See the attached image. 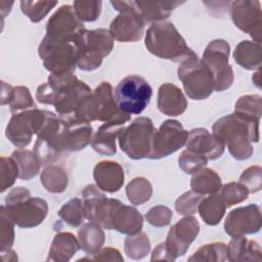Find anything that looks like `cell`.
<instances>
[{
  "label": "cell",
  "instance_id": "d590c367",
  "mask_svg": "<svg viewBox=\"0 0 262 262\" xmlns=\"http://www.w3.org/2000/svg\"><path fill=\"white\" fill-rule=\"evenodd\" d=\"M227 260V246L224 243L215 242L202 246L189 258L188 261L223 262Z\"/></svg>",
  "mask_w": 262,
  "mask_h": 262
},
{
  "label": "cell",
  "instance_id": "5bb4252c",
  "mask_svg": "<svg viewBox=\"0 0 262 262\" xmlns=\"http://www.w3.org/2000/svg\"><path fill=\"white\" fill-rule=\"evenodd\" d=\"M230 15L233 24L241 31L249 34L254 42L261 43L262 13L257 0H237L231 3Z\"/></svg>",
  "mask_w": 262,
  "mask_h": 262
},
{
  "label": "cell",
  "instance_id": "8992f818",
  "mask_svg": "<svg viewBox=\"0 0 262 262\" xmlns=\"http://www.w3.org/2000/svg\"><path fill=\"white\" fill-rule=\"evenodd\" d=\"M79 34L74 38L57 37L48 34L44 36L38 46V54L48 72L51 74L75 73L79 52Z\"/></svg>",
  "mask_w": 262,
  "mask_h": 262
},
{
  "label": "cell",
  "instance_id": "277c9868",
  "mask_svg": "<svg viewBox=\"0 0 262 262\" xmlns=\"http://www.w3.org/2000/svg\"><path fill=\"white\" fill-rule=\"evenodd\" d=\"M144 44L151 54L174 62H182L196 55L175 26L169 21L151 24L145 33Z\"/></svg>",
  "mask_w": 262,
  "mask_h": 262
},
{
  "label": "cell",
  "instance_id": "f1b7e54d",
  "mask_svg": "<svg viewBox=\"0 0 262 262\" xmlns=\"http://www.w3.org/2000/svg\"><path fill=\"white\" fill-rule=\"evenodd\" d=\"M78 239L81 249L85 253L94 255L102 248L105 235L102 227L98 223L89 221L84 223L78 230Z\"/></svg>",
  "mask_w": 262,
  "mask_h": 262
},
{
  "label": "cell",
  "instance_id": "bcb514c9",
  "mask_svg": "<svg viewBox=\"0 0 262 262\" xmlns=\"http://www.w3.org/2000/svg\"><path fill=\"white\" fill-rule=\"evenodd\" d=\"M14 222L9 218L4 209L0 208V250L10 249L14 242Z\"/></svg>",
  "mask_w": 262,
  "mask_h": 262
},
{
  "label": "cell",
  "instance_id": "4316f807",
  "mask_svg": "<svg viewBox=\"0 0 262 262\" xmlns=\"http://www.w3.org/2000/svg\"><path fill=\"white\" fill-rule=\"evenodd\" d=\"M183 3L184 1H135V6L145 23L155 24L164 21Z\"/></svg>",
  "mask_w": 262,
  "mask_h": 262
},
{
  "label": "cell",
  "instance_id": "8d00e7d4",
  "mask_svg": "<svg viewBox=\"0 0 262 262\" xmlns=\"http://www.w3.org/2000/svg\"><path fill=\"white\" fill-rule=\"evenodd\" d=\"M124 250L131 259L140 260L144 258L150 251V242L147 234L140 231L128 235L124 242Z\"/></svg>",
  "mask_w": 262,
  "mask_h": 262
},
{
  "label": "cell",
  "instance_id": "d6a6232c",
  "mask_svg": "<svg viewBox=\"0 0 262 262\" xmlns=\"http://www.w3.org/2000/svg\"><path fill=\"white\" fill-rule=\"evenodd\" d=\"M11 157L17 163L19 171L18 178L21 180H30L40 172L42 165L34 151L25 148H17L11 154Z\"/></svg>",
  "mask_w": 262,
  "mask_h": 262
},
{
  "label": "cell",
  "instance_id": "f5cc1de1",
  "mask_svg": "<svg viewBox=\"0 0 262 262\" xmlns=\"http://www.w3.org/2000/svg\"><path fill=\"white\" fill-rule=\"evenodd\" d=\"M1 256H2L3 261H5V262H7V261H17V255L11 248L1 251Z\"/></svg>",
  "mask_w": 262,
  "mask_h": 262
},
{
  "label": "cell",
  "instance_id": "d6986e66",
  "mask_svg": "<svg viewBox=\"0 0 262 262\" xmlns=\"http://www.w3.org/2000/svg\"><path fill=\"white\" fill-rule=\"evenodd\" d=\"M98 100V117L97 121L104 123H116L119 125H125L130 121L131 116L122 112L114 97L113 86L108 82H101L93 90Z\"/></svg>",
  "mask_w": 262,
  "mask_h": 262
},
{
  "label": "cell",
  "instance_id": "3957f363",
  "mask_svg": "<svg viewBox=\"0 0 262 262\" xmlns=\"http://www.w3.org/2000/svg\"><path fill=\"white\" fill-rule=\"evenodd\" d=\"M212 134L227 146L235 160L244 161L253 155L252 142L259 141V123L245 120L233 113L218 119L212 126Z\"/></svg>",
  "mask_w": 262,
  "mask_h": 262
},
{
  "label": "cell",
  "instance_id": "44dd1931",
  "mask_svg": "<svg viewBox=\"0 0 262 262\" xmlns=\"http://www.w3.org/2000/svg\"><path fill=\"white\" fill-rule=\"evenodd\" d=\"M142 227L143 217L139 211L120 201L112 213L107 229H114L121 233L131 235L140 232Z\"/></svg>",
  "mask_w": 262,
  "mask_h": 262
},
{
  "label": "cell",
  "instance_id": "52a82bcc",
  "mask_svg": "<svg viewBox=\"0 0 262 262\" xmlns=\"http://www.w3.org/2000/svg\"><path fill=\"white\" fill-rule=\"evenodd\" d=\"M113 47L114 38L108 30L84 29L78 36L77 67L87 72L98 69L103 58L112 52Z\"/></svg>",
  "mask_w": 262,
  "mask_h": 262
},
{
  "label": "cell",
  "instance_id": "30bf717a",
  "mask_svg": "<svg viewBox=\"0 0 262 262\" xmlns=\"http://www.w3.org/2000/svg\"><path fill=\"white\" fill-rule=\"evenodd\" d=\"M152 89L141 76L131 75L119 82L114 90L118 107L128 115L141 114L150 101Z\"/></svg>",
  "mask_w": 262,
  "mask_h": 262
},
{
  "label": "cell",
  "instance_id": "e0dca14e",
  "mask_svg": "<svg viewBox=\"0 0 262 262\" xmlns=\"http://www.w3.org/2000/svg\"><path fill=\"white\" fill-rule=\"evenodd\" d=\"M145 21L137 11L135 1H132L128 10L120 12L110 25V33L114 40L119 42H136L140 40L144 33Z\"/></svg>",
  "mask_w": 262,
  "mask_h": 262
},
{
  "label": "cell",
  "instance_id": "1f68e13d",
  "mask_svg": "<svg viewBox=\"0 0 262 262\" xmlns=\"http://www.w3.org/2000/svg\"><path fill=\"white\" fill-rule=\"evenodd\" d=\"M40 181L44 188L52 193L63 192L68 187V174L66 171L56 165H48L40 174Z\"/></svg>",
  "mask_w": 262,
  "mask_h": 262
},
{
  "label": "cell",
  "instance_id": "ac0fdd59",
  "mask_svg": "<svg viewBox=\"0 0 262 262\" xmlns=\"http://www.w3.org/2000/svg\"><path fill=\"white\" fill-rule=\"evenodd\" d=\"M84 29V24L76 15L74 7L69 4L61 5L46 24V34L57 37L74 38Z\"/></svg>",
  "mask_w": 262,
  "mask_h": 262
},
{
  "label": "cell",
  "instance_id": "7402d4cb",
  "mask_svg": "<svg viewBox=\"0 0 262 262\" xmlns=\"http://www.w3.org/2000/svg\"><path fill=\"white\" fill-rule=\"evenodd\" d=\"M95 184L104 192L114 193L121 189L125 181L123 167L115 161H101L93 170Z\"/></svg>",
  "mask_w": 262,
  "mask_h": 262
},
{
  "label": "cell",
  "instance_id": "cb8c5ba5",
  "mask_svg": "<svg viewBox=\"0 0 262 262\" xmlns=\"http://www.w3.org/2000/svg\"><path fill=\"white\" fill-rule=\"evenodd\" d=\"M227 260L231 262L258 261L262 260L261 246L254 239L245 235L232 236L227 245Z\"/></svg>",
  "mask_w": 262,
  "mask_h": 262
},
{
  "label": "cell",
  "instance_id": "f907efd6",
  "mask_svg": "<svg viewBox=\"0 0 262 262\" xmlns=\"http://www.w3.org/2000/svg\"><path fill=\"white\" fill-rule=\"evenodd\" d=\"M151 261L155 260H167V261H174V259L172 258V256L169 254V252L166 249V246L164 243L159 244L155 250L152 251L151 257H150Z\"/></svg>",
  "mask_w": 262,
  "mask_h": 262
},
{
  "label": "cell",
  "instance_id": "4fadbf2b",
  "mask_svg": "<svg viewBox=\"0 0 262 262\" xmlns=\"http://www.w3.org/2000/svg\"><path fill=\"white\" fill-rule=\"evenodd\" d=\"M188 132L176 120L164 121L156 130L149 159L158 160L172 155L185 145Z\"/></svg>",
  "mask_w": 262,
  "mask_h": 262
},
{
  "label": "cell",
  "instance_id": "f6af8a7d",
  "mask_svg": "<svg viewBox=\"0 0 262 262\" xmlns=\"http://www.w3.org/2000/svg\"><path fill=\"white\" fill-rule=\"evenodd\" d=\"M208 160L191 150L184 149L178 157V165L186 174H194L200 169L206 167Z\"/></svg>",
  "mask_w": 262,
  "mask_h": 262
},
{
  "label": "cell",
  "instance_id": "4dcf8cb0",
  "mask_svg": "<svg viewBox=\"0 0 262 262\" xmlns=\"http://www.w3.org/2000/svg\"><path fill=\"white\" fill-rule=\"evenodd\" d=\"M226 206L217 193L203 198L198 206V212L203 221L208 225H217L225 215Z\"/></svg>",
  "mask_w": 262,
  "mask_h": 262
},
{
  "label": "cell",
  "instance_id": "83f0119b",
  "mask_svg": "<svg viewBox=\"0 0 262 262\" xmlns=\"http://www.w3.org/2000/svg\"><path fill=\"white\" fill-rule=\"evenodd\" d=\"M233 59L246 70L255 71L260 69L262 63L261 43L249 40L239 42L233 51Z\"/></svg>",
  "mask_w": 262,
  "mask_h": 262
},
{
  "label": "cell",
  "instance_id": "6da1fadb",
  "mask_svg": "<svg viewBox=\"0 0 262 262\" xmlns=\"http://www.w3.org/2000/svg\"><path fill=\"white\" fill-rule=\"evenodd\" d=\"M92 135L90 123L61 118L48 112L46 122L37 135L34 154L42 166H48L64 151H79L86 147L91 142Z\"/></svg>",
  "mask_w": 262,
  "mask_h": 262
},
{
  "label": "cell",
  "instance_id": "7c38bea8",
  "mask_svg": "<svg viewBox=\"0 0 262 262\" xmlns=\"http://www.w3.org/2000/svg\"><path fill=\"white\" fill-rule=\"evenodd\" d=\"M230 46L223 39L212 40L203 52L202 60L214 79L215 91H224L233 83V71L229 64Z\"/></svg>",
  "mask_w": 262,
  "mask_h": 262
},
{
  "label": "cell",
  "instance_id": "e575fe53",
  "mask_svg": "<svg viewBox=\"0 0 262 262\" xmlns=\"http://www.w3.org/2000/svg\"><path fill=\"white\" fill-rule=\"evenodd\" d=\"M152 194V186L148 179L144 177L133 178L126 186L128 201L135 206L146 203Z\"/></svg>",
  "mask_w": 262,
  "mask_h": 262
},
{
  "label": "cell",
  "instance_id": "9c48e42d",
  "mask_svg": "<svg viewBox=\"0 0 262 262\" xmlns=\"http://www.w3.org/2000/svg\"><path fill=\"white\" fill-rule=\"evenodd\" d=\"M177 74L186 95L192 100L207 99L215 90L213 76L198 55L183 60Z\"/></svg>",
  "mask_w": 262,
  "mask_h": 262
},
{
  "label": "cell",
  "instance_id": "5b68a950",
  "mask_svg": "<svg viewBox=\"0 0 262 262\" xmlns=\"http://www.w3.org/2000/svg\"><path fill=\"white\" fill-rule=\"evenodd\" d=\"M9 218L20 228H32L41 224L48 214L45 200L31 196L28 188L16 186L5 196V205L1 206Z\"/></svg>",
  "mask_w": 262,
  "mask_h": 262
},
{
  "label": "cell",
  "instance_id": "816d5d0a",
  "mask_svg": "<svg viewBox=\"0 0 262 262\" xmlns=\"http://www.w3.org/2000/svg\"><path fill=\"white\" fill-rule=\"evenodd\" d=\"M2 85V90H1V104L2 105H5V104H8L9 103V100H10V97H11V93H12V90H13V87L9 84H7L6 82L2 81L1 83Z\"/></svg>",
  "mask_w": 262,
  "mask_h": 262
},
{
  "label": "cell",
  "instance_id": "d4e9b609",
  "mask_svg": "<svg viewBox=\"0 0 262 262\" xmlns=\"http://www.w3.org/2000/svg\"><path fill=\"white\" fill-rule=\"evenodd\" d=\"M80 249L79 239L72 232H57L51 243L47 260L55 262L70 261Z\"/></svg>",
  "mask_w": 262,
  "mask_h": 262
},
{
  "label": "cell",
  "instance_id": "f546056e",
  "mask_svg": "<svg viewBox=\"0 0 262 262\" xmlns=\"http://www.w3.org/2000/svg\"><path fill=\"white\" fill-rule=\"evenodd\" d=\"M221 186L222 182L218 173L207 167H204L192 174L190 180L191 189L203 195L217 193Z\"/></svg>",
  "mask_w": 262,
  "mask_h": 262
},
{
  "label": "cell",
  "instance_id": "7a4b0ae2",
  "mask_svg": "<svg viewBox=\"0 0 262 262\" xmlns=\"http://www.w3.org/2000/svg\"><path fill=\"white\" fill-rule=\"evenodd\" d=\"M92 90L74 73L50 74L48 81L36 90V99L43 104H52L58 117H72L82 99Z\"/></svg>",
  "mask_w": 262,
  "mask_h": 262
},
{
  "label": "cell",
  "instance_id": "b9f144b4",
  "mask_svg": "<svg viewBox=\"0 0 262 262\" xmlns=\"http://www.w3.org/2000/svg\"><path fill=\"white\" fill-rule=\"evenodd\" d=\"M101 1L96 0H76L73 3V7L78 18L83 21L96 20L101 12Z\"/></svg>",
  "mask_w": 262,
  "mask_h": 262
},
{
  "label": "cell",
  "instance_id": "f35d334b",
  "mask_svg": "<svg viewBox=\"0 0 262 262\" xmlns=\"http://www.w3.org/2000/svg\"><path fill=\"white\" fill-rule=\"evenodd\" d=\"M20 9L29 19L38 23L57 5V1H20Z\"/></svg>",
  "mask_w": 262,
  "mask_h": 262
},
{
  "label": "cell",
  "instance_id": "74e56055",
  "mask_svg": "<svg viewBox=\"0 0 262 262\" xmlns=\"http://www.w3.org/2000/svg\"><path fill=\"white\" fill-rule=\"evenodd\" d=\"M59 218L73 227L80 226L85 219L83 212V203L79 198H75L62 205L57 212Z\"/></svg>",
  "mask_w": 262,
  "mask_h": 262
},
{
  "label": "cell",
  "instance_id": "2e32d148",
  "mask_svg": "<svg viewBox=\"0 0 262 262\" xmlns=\"http://www.w3.org/2000/svg\"><path fill=\"white\" fill-rule=\"evenodd\" d=\"M261 208L256 204H250L230 211L225 218L224 229L231 237L253 234L261 229Z\"/></svg>",
  "mask_w": 262,
  "mask_h": 262
},
{
  "label": "cell",
  "instance_id": "db71d44e",
  "mask_svg": "<svg viewBox=\"0 0 262 262\" xmlns=\"http://www.w3.org/2000/svg\"><path fill=\"white\" fill-rule=\"evenodd\" d=\"M260 73H261V69H258L257 72H255V74H254L253 77H252L253 83H254L258 88L261 87V77H260Z\"/></svg>",
  "mask_w": 262,
  "mask_h": 262
},
{
  "label": "cell",
  "instance_id": "7dc6e473",
  "mask_svg": "<svg viewBox=\"0 0 262 262\" xmlns=\"http://www.w3.org/2000/svg\"><path fill=\"white\" fill-rule=\"evenodd\" d=\"M244 184L249 193H255L259 191L262 187V169L260 166H250L242 173L239 181Z\"/></svg>",
  "mask_w": 262,
  "mask_h": 262
},
{
  "label": "cell",
  "instance_id": "c3c4849f",
  "mask_svg": "<svg viewBox=\"0 0 262 262\" xmlns=\"http://www.w3.org/2000/svg\"><path fill=\"white\" fill-rule=\"evenodd\" d=\"M173 213L172 211L163 205H158L149 209L145 214L146 221L155 227H164L170 224Z\"/></svg>",
  "mask_w": 262,
  "mask_h": 262
},
{
  "label": "cell",
  "instance_id": "836d02e7",
  "mask_svg": "<svg viewBox=\"0 0 262 262\" xmlns=\"http://www.w3.org/2000/svg\"><path fill=\"white\" fill-rule=\"evenodd\" d=\"M234 114L245 120L260 123L262 114V98L259 94H247L241 96L234 105Z\"/></svg>",
  "mask_w": 262,
  "mask_h": 262
},
{
  "label": "cell",
  "instance_id": "7bdbcfd3",
  "mask_svg": "<svg viewBox=\"0 0 262 262\" xmlns=\"http://www.w3.org/2000/svg\"><path fill=\"white\" fill-rule=\"evenodd\" d=\"M19 175L18 166L12 157H1L0 160V180L1 192L10 188Z\"/></svg>",
  "mask_w": 262,
  "mask_h": 262
},
{
  "label": "cell",
  "instance_id": "ab89813d",
  "mask_svg": "<svg viewBox=\"0 0 262 262\" xmlns=\"http://www.w3.org/2000/svg\"><path fill=\"white\" fill-rule=\"evenodd\" d=\"M249 191L247 187L241 182H229L221 186L220 196L224 202L226 208L239 204L248 199Z\"/></svg>",
  "mask_w": 262,
  "mask_h": 262
},
{
  "label": "cell",
  "instance_id": "9a60e30c",
  "mask_svg": "<svg viewBox=\"0 0 262 262\" xmlns=\"http://www.w3.org/2000/svg\"><path fill=\"white\" fill-rule=\"evenodd\" d=\"M199 232L200 223L192 215L185 216L172 225L164 244L174 260L186 253Z\"/></svg>",
  "mask_w": 262,
  "mask_h": 262
},
{
  "label": "cell",
  "instance_id": "ba28073f",
  "mask_svg": "<svg viewBox=\"0 0 262 262\" xmlns=\"http://www.w3.org/2000/svg\"><path fill=\"white\" fill-rule=\"evenodd\" d=\"M156 130L149 118L138 117L134 119L128 126L123 127L118 136L120 148L133 160L148 158Z\"/></svg>",
  "mask_w": 262,
  "mask_h": 262
},
{
  "label": "cell",
  "instance_id": "60d3db41",
  "mask_svg": "<svg viewBox=\"0 0 262 262\" xmlns=\"http://www.w3.org/2000/svg\"><path fill=\"white\" fill-rule=\"evenodd\" d=\"M10 112L16 114L26 110L35 108L36 104L31 95V92L26 86H15L13 87L11 97L9 100Z\"/></svg>",
  "mask_w": 262,
  "mask_h": 262
},
{
  "label": "cell",
  "instance_id": "ee69618b",
  "mask_svg": "<svg viewBox=\"0 0 262 262\" xmlns=\"http://www.w3.org/2000/svg\"><path fill=\"white\" fill-rule=\"evenodd\" d=\"M203 199V194L195 191L188 190L181 194L175 202V210L184 216H191L196 213L198 206Z\"/></svg>",
  "mask_w": 262,
  "mask_h": 262
},
{
  "label": "cell",
  "instance_id": "681fc988",
  "mask_svg": "<svg viewBox=\"0 0 262 262\" xmlns=\"http://www.w3.org/2000/svg\"><path fill=\"white\" fill-rule=\"evenodd\" d=\"M88 260H93V261H119V262H123L124 258L121 255L119 250H117L115 248L106 247V248L100 249L96 254L93 255L92 258H89Z\"/></svg>",
  "mask_w": 262,
  "mask_h": 262
},
{
  "label": "cell",
  "instance_id": "8fae6325",
  "mask_svg": "<svg viewBox=\"0 0 262 262\" xmlns=\"http://www.w3.org/2000/svg\"><path fill=\"white\" fill-rule=\"evenodd\" d=\"M47 114L48 111L37 107L13 114L6 126L5 136L16 147L28 146L33 135H38L43 128Z\"/></svg>",
  "mask_w": 262,
  "mask_h": 262
},
{
  "label": "cell",
  "instance_id": "ffe728a7",
  "mask_svg": "<svg viewBox=\"0 0 262 262\" xmlns=\"http://www.w3.org/2000/svg\"><path fill=\"white\" fill-rule=\"evenodd\" d=\"M185 145L186 149L205 157L208 161L219 159L225 148V145L205 128L191 129Z\"/></svg>",
  "mask_w": 262,
  "mask_h": 262
},
{
  "label": "cell",
  "instance_id": "484cf974",
  "mask_svg": "<svg viewBox=\"0 0 262 262\" xmlns=\"http://www.w3.org/2000/svg\"><path fill=\"white\" fill-rule=\"evenodd\" d=\"M123 125L116 123H103L92 136V148L103 156H113L117 152L116 139L118 138Z\"/></svg>",
  "mask_w": 262,
  "mask_h": 262
},
{
  "label": "cell",
  "instance_id": "603a6c76",
  "mask_svg": "<svg viewBox=\"0 0 262 262\" xmlns=\"http://www.w3.org/2000/svg\"><path fill=\"white\" fill-rule=\"evenodd\" d=\"M157 105L162 114L177 117L185 112L187 100L179 87L172 83H165L158 90Z\"/></svg>",
  "mask_w": 262,
  "mask_h": 262
}]
</instances>
